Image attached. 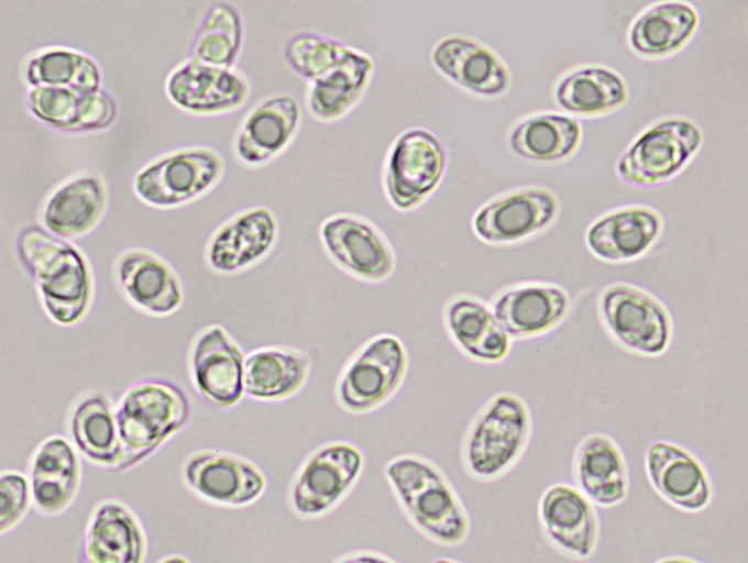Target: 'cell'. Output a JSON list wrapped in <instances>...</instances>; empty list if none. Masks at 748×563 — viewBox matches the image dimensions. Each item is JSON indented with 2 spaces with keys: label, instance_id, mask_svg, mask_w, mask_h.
Instances as JSON below:
<instances>
[{
  "label": "cell",
  "instance_id": "1",
  "mask_svg": "<svg viewBox=\"0 0 748 563\" xmlns=\"http://www.w3.org/2000/svg\"><path fill=\"white\" fill-rule=\"evenodd\" d=\"M283 56L307 82L305 107L320 123L348 117L365 97L375 74V60L369 52L316 32L292 34Z\"/></svg>",
  "mask_w": 748,
  "mask_h": 563
},
{
  "label": "cell",
  "instance_id": "2",
  "mask_svg": "<svg viewBox=\"0 0 748 563\" xmlns=\"http://www.w3.org/2000/svg\"><path fill=\"white\" fill-rule=\"evenodd\" d=\"M383 474L402 512L422 537L443 548H458L469 540V511L436 462L403 453L385 463Z\"/></svg>",
  "mask_w": 748,
  "mask_h": 563
},
{
  "label": "cell",
  "instance_id": "3",
  "mask_svg": "<svg viewBox=\"0 0 748 563\" xmlns=\"http://www.w3.org/2000/svg\"><path fill=\"white\" fill-rule=\"evenodd\" d=\"M15 247L47 317L62 327L84 320L95 294L94 272L87 256L69 241L38 225L24 228Z\"/></svg>",
  "mask_w": 748,
  "mask_h": 563
},
{
  "label": "cell",
  "instance_id": "4",
  "mask_svg": "<svg viewBox=\"0 0 748 563\" xmlns=\"http://www.w3.org/2000/svg\"><path fill=\"white\" fill-rule=\"evenodd\" d=\"M534 433L532 411L510 390L490 396L468 423L460 444L465 474L477 483H493L508 474L525 455Z\"/></svg>",
  "mask_w": 748,
  "mask_h": 563
},
{
  "label": "cell",
  "instance_id": "5",
  "mask_svg": "<svg viewBox=\"0 0 748 563\" xmlns=\"http://www.w3.org/2000/svg\"><path fill=\"white\" fill-rule=\"evenodd\" d=\"M191 418V404L174 382L146 378L129 386L116 406L124 457L114 472L127 471L180 432Z\"/></svg>",
  "mask_w": 748,
  "mask_h": 563
},
{
  "label": "cell",
  "instance_id": "6",
  "mask_svg": "<svg viewBox=\"0 0 748 563\" xmlns=\"http://www.w3.org/2000/svg\"><path fill=\"white\" fill-rule=\"evenodd\" d=\"M410 367L404 341L388 332L372 335L342 365L334 399L353 416L375 412L391 402L403 388Z\"/></svg>",
  "mask_w": 748,
  "mask_h": 563
},
{
  "label": "cell",
  "instance_id": "7",
  "mask_svg": "<svg viewBox=\"0 0 748 563\" xmlns=\"http://www.w3.org/2000/svg\"><path fill=\"white\" fill-rule=\"evenodd\" d=\"M596 312L608 338L632 355L659 357L672 344L674 322L670 310L639 285L607 284L597 295Z\"/></svg>",
  "mask_w": 748,
  "mask_h": 563
},
{
  "label": "cell",
  "instance_id": "8",
  "mask_svg": "<svg viewBox=\"0 0 748 563\" xmlns=\"http://www.w3.org/2000/svg\"><path fill=\"white\" fill-rule=\"evenodd\" d=\"M448 167V152L432 130L414 125L391 142L382 165V188L399 212L420 208L439 188Z\"/></svg>",
  "mask_w": 748,
  "mask_h": 563
},
{
  "label": "cell",
  "instance_id": "9",
  "mask_svg": "<svg viewBox=\"0 0 748 563\" xmlns=\"http://www.w3.org/2000/svg\"><path fill=\"white\" fill-rule=\"evenodd\" d=\"M365 468V455L353 442L332 440L315 448L298 466L289 489L293 511L320 518L353 490Z\"/></svg>",
  "mask_w": 748,
  "mask_h": 563
},
{
  "label": "cell",
  "instance_id": "10",
  "mask_svg": "<svg viewBox=\"0 0 748 563\" xmlns=\"http://www.w3.org/2000/svg\"><path fill=\"white\" fill-rule=\"evenodd\" d=\"M318 238L329 261L349 277L378 285L397 268L395 247L372 219L353 211H338L319 224Z\"/></svg>",
  "mask_w": 748,
  "mask_h": 563
},
{
  "label": "cell",
  "instance_id": "11",
  "mask_svg": "<svg viewBox=\"0 0 748 563\" xmlns=\"http://www.w3.org/2000/svg\"><path fill=\"white\" fill-rule=\"evenodd\" d=\"M224 167L222 155L212 147L178 148L141 168L134 176L133 189L152 207L176 208L212 190Z\"/></svg>",
  "mask_w": 748,
  "mask_h": 563
},
{
  "label": "cell",
  "instance_id": "12",
  "mask_svg": "<svg viewBox=\"0 0 748 563\" xmlns=\"http://www.w3.org/2000/svg\"><path fill=\"white\" fill-rule=\"evenodd\" d=\"M560 212L557 195L543 186H524L495 195L472 214L471 230L481 242L505 246L524 242L550 227Z\"/></svg>",
  "mask_w": 748,
  "mask_h": 563
},
{
  "label": "cell",
  "instance_id": "13",
  "mask_svg": "<svg viewBox=\"0 0 748 563\" xmlns=\"http://www.w3.org/2000/svg\"><path fill=\"white\" fill-rule=\"evenodd\" d=\"M698 126L683 118L661 120L644 131L620 156L616 172L634 186H652L678 174L702 143Z\"/></svg>",
  "mask_w": 748,
  "mask_h": 563
},
{
  "label": "cell",
  "instance_id": "14",
  "mask_svg": "<svg viewBox=\"0 0 748 563\" xmlns=\"http://www.w3.org/2000/svg\"><path fill=\"white\" fill-rule=\"evenodd\" d=\"M245 354L221 324L201 328L188 351V373L200 399L215 409H231L244 397Z\"/></svg>",
  "mask_w": 748,
  "mask_h": 563
},
{
  "label": "cell",
  "instance_id": "15",
  "mask_svg": "<svg viewBox=\"0 0 748 563\" xmlns=\"http://www.w3.org/2000/svg\"><path fill=\"white\" fill-rule=\"evenodd\" d=\"M507 334L515 341L542 338L564 323L573 302L562 285L541 279L510 283L488 300Z\"/></svg>",
  "mask_w": 748,
  "mask_h": 563
},
{
  "label": "cell",
  "instance_id": "16",
  "mask_svg": "<svg viewBox=\"0 0 748 563\" xmlns=\"http://www.w3.org/2000/svg\"><path fill=\"white\" fill-rule=\"evenodd\" d=\"M182 475L187 487L198 497L229 508L254 504L267 486L266 476L256 463L220 449L190 453L183 463Z\"/></svg>",
  "mask_w": 748,
  "mask_h": 563
},
{
  "label": "cell",
  "instance_id": "17",
  "mask_svg": "<svg viewBox=\"0 0 748 563\" xmlns=\"http://www.w3.org/2000/svg\"><path fill=\"white\" fill-rule=\"evenodd\" d=\"M279 232V220L271 208L260 205L243 209L210 234L205 245V262L216 274H241L273 252Z\"/></svg>",
  "mask_w": 748,
  "mask_h": 563
},
{
  "label": "cell",
  "instance_id": "18",
  "mask_svg": "<svg viewBox=\"0 0 748 563\" xmlns=\"http://www.w3.org/2000/svg\"><path fill=\"white\" fill-rule=\"evenodd\" d=\"M165 91L180 110L195 115L233 112L250 99L248 76L235 67L224 68L186 58L167 76Z\"/></svg>",
  "mask_w": 748,
  "mask_h": 563
},
{
  "label": "cell",
  "instance_id": "19",
  "mask_svg": "<svg viewBox=\"0 0 748 563\" xmlns=\"http://www.w3.org/2000/svg\"><path fill=\"white\" fill-rule=\"evenodd\" d=\"M537 516L544 538L560 553L581 561L593 556L601 534L600 516L574 485L548 486L538 500Z\"/></svg>",
  "mask_w": 748,
  "mask_h": 563
},
{
  "label": "cell",
  "instance_id": "20",
  "mask_svg": "<svg viewBox=\"0 0 748 563\" xmlns=\"http://www.w3.org/2000/svg\"><path fill=\"white\" fill-rule=\"evenodd\" d=\"M441 321L454 349L475 364L498 365L512 353L514 341L497 320L490 301L476 294L451 295L442 306Z\"/></svg>",
  "mask_w": 748,
  "mask_h": 563
},
{
  "label": "cell",
  "instance_id": "21",
  "mask_svg": "<svg viewBox=\"0 0 748 563\" xmlns=\"http://www.w3.org/2000/svg\"><path fill=\"white\" fill-rule=\"evenodd\" d=\"M429 58L441 75L479 97H499L510 88L512 73L506 62L475 36L444 34L432 44Z\"/></svg>",
  "mask_w": 748,
  "mask_h": 563
},
{
  "label": "cell",
  "instance_id": "22",
  "mask_svg": "<svg viewBox=\"0 0 748 563\" xmlns=\"http://www.w3.org/2000/svg\"><path fill=\"white\" fill-rule=\"evenodd\" d=\"M645 471L654 492L679 510L700 512L713 500V483L705 465L678 443L651 442L645 452Z\"/></svg>",
  "mask_w": 748,
  "mask_h": 563
},
{
  "label": "cell",
  "instance_id": "23",
  "mask_svg": "<svg viewBox=\"0 0 748 563\" xmlns=\"http://www.w3.org/2000/svg\"><path fill=\"white\" fill-rule=\"evenodd\" d=\"M113 276L127 301L150 316L168 317L184 302L179 275L166 260L150 250L122 251L114 261Z\"/></svg>",
  "mask_w": 748,
  "mask_h": 563
},
{
  "label": "cell",
  "instance_id": "24",
  "mask_svg": "<svg viewBox=\"0 0 748 563\" xmlns=\"http://www.w3.org/2000/svg\"><path fill=\"white\" fill-rule=\"evenodd\" d=\"M301 107L290 93H275L255 104L243 118L233 140L235 157L245 166L263 167L280 156L295 140Z\"/></svg>",
  "mask_w": 748,
  "mask_h": 563
},
{
  "label": "cell",
  "instance_id": "25",
  "mask_svg": "<svg viewBox=\"0 0 748 563\" xmlns=\"http://www.w3.org/2000/svg\"><path fill=\"white\" fill-rule=\"evenodd\" d=\"M146 548L134 510L121 500L102 499L87 518L77 563H143Z\"/></svg>",
  "mask_w": 748,
  "mask_h": 563
},
{
  "label": "cell",
  "instance_id": "26",
  "mask_svg": "<svg viewBox=\"0 0 748 563\" xmlns=\"http://www.w3.org/2000/svg\"><path fill=\"white\" fill-rule=\"evenodd\" d=\"M571 474L574 486L601 508L616 507L629 495L626 455L608 433L590 432L578 442L572 454Z\"/></svg>",
  "mask_w": 748,
  "mask_h": 563
},
{
  "label": "cell",
  "instance_id": "27",
  "mask_svg": "<svg viewBox=\"0 0 748 563\" xmlns=\"http://www.w3.org/2000/svg\"><path fill=\"white\" fill-rule=\"evenodd\" d=\"M661 214L645 206L623 207L596 219L585 232L590 253L607 263H628L645 256L662 235Z\"/></svg>",
  "mask_w": 748,
  "mask_h": 563
},
{
  "label": "cell",
  "instance_id": "28",
  "mask_svg": "<svg viewBox=\"0 0 748 563\" xmlns=\"http://www.w3.org/2000/svg\"><path fill=\"white\" fill-rule=\"evenodd\" d=\"M81 462L67 439L51 435L31 454L28 479L32 506L45 516H56L74 503L81 483Z\"/></svg>",
  "mask_w": 748,
  "mask_h": 563
},
{
  "label": "cell",
  "instance_id": "29",
  "mask_svg": "<svg viewBox=\"0 0 748 563\" xmlns=\"http://www.w3.org/2000/svg\"><path fill=\"white\" fill-rule=\"evenodd\" d=\"M30 112L63 132H89L108 128L116 119L114 99L102 88L92 92L30 87L25 93Z\"/></svg>",
  "mask_w": 748,
  "mask_h": 563
},
{
  "label": "cell",
  "instance_id": "30",
  "mask_svg": "<svg viewBox=\"0 0 748 563\" xmlns=\"http://www.w3.org/2000/svg\"><path fill=\"white\" fill-rule=\"evenodd\" d=\"M308 354L288 345L260 346L245 355L244 394L261 402L286 401L299 394L311 373Z\"/></svg>",
  "mask_w": 748,
  "mask_h": 563
},
{
  "label": "cell",
  "instance_id": "31",
  "mask_svg": "<svg viewBox=\"0 0 748 563\" xmlns=\"http://www.w3.org/2000/svg\"><path fill=\"white\" fill-rule=\"evenodd\" d=\"M107 205L102 180L92 175L79 176L59 186L48 197L43 208V224L48 232L64 240L79 239L100 223Z\"/></svg>",
  "mask_w": 748,
  "mask_h": 563
},
{
  "label": "cell",
  "instance_id": "32",
  "mask_svg": "<svg viewBox=\"0 0 748 563\" xmlns=\"http://www.w3.org/2000/svg\"><path fill=\"white\" fill-rule=\"evenodd\" d=\"M583 139L578 119L560 112H540L518 121L509 132L514 153L532 162L556 164L572 157Z\"/></svg>",
  "mask_w": 748,
  "mask_h": 563
},
{
  "label": "cell",
  "instance_id": "33",
  "mask_svg": "<svg viewBox=\"0 0 748 563\" xmlns=\"http://www.w3.org/2000/svg\"><path fill=\"white\" fill-rule=\"evenodd\" d=\"M69 430L74 446L90 463L116 471L124 453L116 419V406L103 393L80 399L72 411Z\"/></svg>",
  "mask_w": 748,
  "mask_h": 563
},
{
  "label": "cell",
  "instance_id": "34",
  "mask_svg": "<svg viewBox=\"0 0 748 563\" xmlns=\"http://www.w3.org/2000/svg\"><path fill=\"white\" fill-rule=\"evenodd\" d=\"M698 22L700 15L691 3L659 2L634 20L628 32V43L640 56H668L692 38Z\"/></svg>",
  "mask_w": 748,
  "mask_h": 563
},
{
  "label": "cell",
  "instance_id": "35",
  "mask_svg": "<svg viewBox=\"0 0 748 563\" xmlns=\"http://www.w3.org/2000/svg\"><path fill=\"white\" fill-rule=\"evenodd\" d=\"M553 97L570 113L597 115L625 104L629 89L616 71L587 65L564 74L554 85Z\"/></svg>",
  "mask_w": 748,
  "mask_h": 563
},
{
  "label": "cell",
  "instance_id": "36",
  "mask_svg": "<svg viewBox=\"0 0 748 563\" xmlns=\"http://www.w3.org/2000/svg\"><path fill=\"white\" fill-rule=\"evenodd\" d=\"M243 36V22L238 9L227 2L213 3L194 34L187 58L217 67H234Z\"/></svg>",
  "mask_w": 748,
  "mask_h": 563
},
{
  "label": "cell",
  "instance_id": "37",
  "mask_svg": "<svg viewBox=\"0 0 748 563\" xmlns=\"http://www.w3.org/2000/svg\"><path fill=\"white\" fill-rule=\"evenodd\" d=\"M25 78L31 87L92 92L101 89L98 65L88 55L62 46L44 48L26 63Z\"/></svg>",
  "mask_w": 748,
  "mask_h": 563
},
{
  "label": "cell",
  "instance_id": "38",
  "mask_svg": "<svg viewBox=\"0 0 748 563\" xmlns=\"http://www.w3.org/2000/svg\"><path fill=\"white\" fill-rule=\"evenodd\" d=\"M32 506L28 477L13 470H6L0 476V527L1 533L14 528Z\"/></svg>",
  "mask_w": 748,
  "mask_h": 563
},
{
  "label": "cell",
  "instance_id": "39",
  "mask_svg": "<svg viewBox=\"0 0 748 563\" xmlns=\"http://www.w3.org/2000/svg\"><path fill=\"white\" fill-rule=\"evenodd\" d=\"M332 563H397L388 555L374 550H355L337 558Z\"/></svg>",
  "mask_w": 748,
  "mask_h": 563
},
{
  "label": "cell",
  "instance_id": "40",
  "mask_svg": "<svg viewBox=\"0 0 748 563\" xmlns=\"http://www.w3.org/2000/svg\"><path fill=\"white\" fill-rule=\"evenodd\" d=\"M653 563H702L685 555H670L662 558Z\"/></svg>",
  "mask_w": 748,
  "mask_h": 563
},
{
  "label": "cell",
  "instance_id": "41",
  "mask_svg": "<svg viewBox=\"0 0 748 563\" xmlns=\"http://www.w3.org/2000/svg\"><path fill=\"white\" fill-rule=\"evenodd\" d=\"M156 563H190V561L180 554H169L160 559Z\"/></svg>",
  "mask_w": 748,
  "mask_h": 563
},
{
  "label": "cell",
  "instance_id": "42",
  "mask_svg": "<svg viewBox=\"0 0 748 563\" xmlns=\"http://www.w3.org/2000/svg\"><path fill=\"white\" fill-rule=\"evenodd\" d=\"M430 563H464V562L451 558L439 556L430 561Z\"/></svg>",
  "mask_w": 748,
  "mask_h": 563
}]
</instances>
